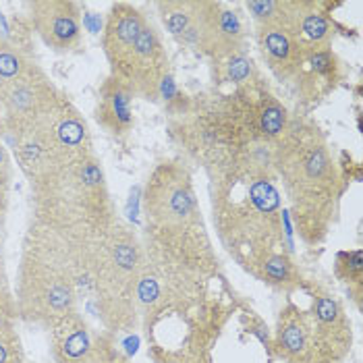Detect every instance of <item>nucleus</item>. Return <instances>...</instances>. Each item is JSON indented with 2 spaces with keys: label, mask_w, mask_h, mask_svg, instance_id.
<instances>
[{
  "label": "nucleus",
  "mask_w": 363,
  "mask_h": 363,
  "mask_svg": "<svg viewBox=\"0 0 363 363\" xmlns=\"http://www.w3.org/2000/svg\"><path fill=\"white\" fill-rule=\"evenodd\" d=\"M29 187L33 223L52 230L71 245L102 235L116 220L104 168L94 154Z\"/></svg>",
  "instance_id": "nucleus-1"
},
{
  "label": "nucleus",
  "mask_w": 363,
  "mask_h": 363,
  "mask_svg": "<svg viewBox=\"0 0 363 363\" xmlns=\"http://www.w3.org/2000/svg\"><path fill=\"white\" fill-rule=\"evenodd\" d=\"M145 220L160 264L174 259L172 268L179 272L208 266L203 257L210 255V243L185 168L162 164L154 170L145 189Z\"/></svg>",
  "instance_id": "nucleus-2"
},
{
  "label": "nucleus",
  "mask_w": 363,
  "mask_h": 363,
  "mask_svg": "<svg viewBox=\"0 0 363 363\" xmlns=\"http://www.w3.org/2000/svg\"><path fill=\"white\" fill-rule=\"evenodd\" d=\"M15 308L23 320L48 328L77 311V274L71 245L38 223L29 226L23 241Z\"/></svg>",
  "instance_id": "nucleus-3"
},
{
  "label": "nucleus",
  "mask_w": 363,
  "mask_h": 363,
  "mask_svg": "<svg viewBox=\"0 0 363 363\" xmlns=\"http://www.w3.org/2000/svg\"><path fill=\"white\" fill-rule=\"evenodd\" d=\"M295 216H306L322 230L330 220L336 201V170L324 140L315 131H297L280 138L274 156Z\"/></svg>",
  "instance_id": "nucleus-4"
},
{
  "label": "nucleus",
  "mask_w": 363,
  "mask_h": 363,
  "mask_svg": "<svg viewBox=\"0 0 363 363\" xmlns=\"http://www.w3.org/2000/svg\"><path fill=\"white\" fill-rule=\"evenodd\" d=\"M11 140L29 185L94 154L87 121L65 94L29 129Z\"/></svg>",
  "instance_id": "nucleus-5"
},
{
  "label": "nucleus",
  "mask_w": 363,
  "mask_h": 363,
  "mask_svg": "<svg viewBox=\"0 0 363 363\" xmlns=\"http://www.w3.org/2000/svg\"><path fill=\"white\" fill-rule=\"evenodd\" d=\"M60 89L35 65L28 75L0 94V135L15 138L29 129L60 98Z\"/></svg>",
  "instance_id": "nucleus-6"
},
{
  "label": "nucleus",
  "mask_w": 363,
  "mask_h": 363,
  "mask_svg": "<svg viewBox=\"0 0 363 363\" xmlns=\"http://www.w3.org/2000/svg\"><path fill=\"white\" fill-rule=\"evenodd\" d=\"M114 77L123 79L129 85L135 96L145 100L160 98L162 87L170 79L168 75V55L158 29L150 21L141 29L140 38L133 46V50L125 58V62L118 67Z\"/></svg>",
  "instance_id": "nucleus-7"
},
{
  "label": "nucleus",
  "mask_w": 363,
  "mask_h": 363,
  "mask_svg": "<svg viewBox=\"0 0 363 363\" xmlns=\"http://www.w3.org/2000/svg\"><path fill=\"white\" fill-rule=\"evenodd\" d=\"M29 23L55 52H75L82 46V6L73 0H33L28 4Z\"/></svg>",
  "instance_id": "nucleus-8"
},
{
  "label": "nucleus",
  "mask_w": 363,
  "mask_h": 363,
  "mask_svg": "<svg viewBox=\"0 0 363 363\" xmlns=\"http://www.w3.org/2000/svg\"><path fill=\"white\" fill-rule=\"evenodd\" d=\"M241 46H243V26L239 17L220 2H210L197 38V50L214 58L216 62H223L230 56L239 55Z\"/></svg>",
  "instance_id": "nucleus-9"
},
{
  "label": "nucleus",
  "mask_w": 363,
  "mask_h": 363,
  "mask_svg": "<svg viewBox=\"0 0 363 363\" xmlns=\"http://www.w3.org/2000/svg\"><path fill=\"white\" fill-rule=\"evenodd\" d=\"M133 100L135 91L114 75H108L98 87L94 118L114 140H125L133 131Z\"/></svg>",
  "instance_id": "nucleus-10"
},
{
  "label": "nucleus",
  "mask_w": 363,
  "mask_h": 363,
  "mask_svg": "<svg viewBox=\"0 0 363 363\" xmlns=\"http://www.w3.org/2000/svg\"><path fill=\"white\" fill-rule=\"evenodd\" d=\"M145 23L147 19L138 6L129 2L112 4L104 21V29H102V48L111 65V73H116L118 67L133 50Z\"/></svg>",
  "instance_id": "nucleus-11"
},
{
  "label": "nucleus",
  "mask_w": 363,
  "mask_h": 363,
  "mask_svg": "<svg viewBox=\"0 0 363 363\" xmlns=\"http://www.w3.org/2000/svg\"><path fill=\"white\" fill-rule=\"evenodd\" d=\"M50 333L56 363H100L104 359L100 345H96V338L79 311L56 320Z\"/></svg>",
  "instance_id": "nucleus-12"
},
{
  "label": "nucleus",
  "mask_w": 363,
  "mask_h": 363,
  "mask_svg": "<svg viewBox=\"0 0 363 363\" xmlns=\"http://www.w3.org/2000/svg\"><path fill=\"white\" fill-rule=\"evenodd\" d=\"M280 28L293 38L306 58L322 50H330L333 26L315 2H289L286 17Z\"/></svg>",
  "instance_id": "nucleus-13"
},
{
  "label": "nucleus",
  "mask_w": 363,
  "mask_h": 363,
  "mask_svg": "<svg viewBox=\"0 0 363 363\" xmlns=\"http://www.w3.org/2000/svg\"><path fill=\"white\" fill-rule=\"evenodd\" d=\"M257 44L268 69L279 79H293L301 73L306 55L280 26H262L257 28Z\"/></svg>",
  "instance_id": "nucleus-14"
},
{
  "label": "nucleus",
  "mask_w": 363,
  "mask_h": 363,
  "mask_svg": "<svg viewBox=\"0 0 363 363\" xmlns=\"http://www.w3.org/2000/svg\"><path fill=\"white\" fill-rule=\"evenodd\" d=\"M208 4L210 2L167 0V2H158L156 9H158V13L162 17V23L168 29V33L177 42L196 48L203 17L208 13Z\"/></svg>",
  "instance_id": "nucleus-15"
},
{
  "label": "nucleus",
  "mask_w": 363,
  "mask_h": 363,
  "mask_svg": "<svg viewBox=\"0 0 363 363\" xmlns=\"http://www.w3.org/2000/svg\"><path fill=\"white\" fill-rule=\"evenodd\" d=\"M35 65L28 35H19L15 28H11V35L0 42V94L28 75Z\"/></svg>",
  "instance_id": "nucleus-16"
},
{
  "label": "nucleus",
  "mask_w": 363,
  "mask_h": 363,
  "mask_svg": "<svg viewBox=\"0 0 363 363\" xmlns=\"http://www.w3.org/2000/svg\"><path fill=\"white\" fill-rule=\"evenodd\" d=\"M311 326L301 315H284L280 320L279 351L291 363H303L306 355L311 351Z\"/></svg>",
  "instance_id": "nucleus-17"
},
{
  "label": "nucleus",
  "mask_w": 363,
  "mask_h": 363,
  "mask_svg": "<svg viewBox=\"0 0 363 363\" xmlns=\"http://www.w3.org/2000/svg\"><path fill=\"white\" fill-rule=\"evenodd\" d=\"M253 266H255V272L259 274V279L268 284H274L280 289H291L297 284V270L286 253H266Z\"/></svg>",
  "instance_id": "nucleus-18"
},
{
  "label": "nucleus",
  "mask_w": 363,
  "mask_h": 363,
  "mask_svg": "<svg viewBox=\"0 0 363 363\" xmlns=\"http://www.w3.org/2000/svg\"><path fill=\"white\" fill-rule=\"evenodd\" d=\"M0 363H26L21 336L15 328V315L0 311Z\"/></svg>",
  "instance_id": "nucleus-19"
},
{
  "label": "nucleus",
  "mask_w": 363,
  "mask_h": 363,
  "mask_svg": "<svg viewBox=\"0 0 363 363\" xmlns=\"http://www.w3.org/2000/svg\"><path fill=\"white\" fill-rule=\"evenodd\" d=\"M224 62V79L230 82V84L243 85L247 82H252V77L255 75V69H253L252 58L243 56L241 52L230 58L223 60Z\"/></svg>",
  "instance_id": "nucleus-20"
},
{
  "label": "nucleus",
  "mask_w": 363,
  "mask_h": 363,
  "mask_svg": "<svg viewBox=\"0 0 363 363\" xmlns=\"http://www.w3.org/2000/svg\"><path fill=\"white\" fill-rule=\"evenodd\" d=\"M11 183H13V162L6 147L0 141V228L4 224L9 201H11Z\"/></svg>",
  "instance_id": "nucleus-21"
},
{
  "label": "nucleus",
  "mask_w": 363,
  "mask_h": 363,
  "mask_svg": "<svg viewBox=\"0 0 363 363\" xmlns=\"http://www.w3.org/2000/svg\"><path fill=\"white\" fill-rule=\"evenodd\" d=\"M0 311L15 315L17 308H15V297L11 291V282H9V274H6V266H4V252H2V241H0Z\"/></svg>",
  "instance_id": "nucleus-22"
},
{
  "label": "nucleus",
  "mask_w": 363,
  "mask_h": 363,
  "mask_svg": "<svg viewBox=\"0 0 363 363\" xmlns=\"http://www.w3.org/2000/svg\"><path fill=\"white\" fill-rule=\"evenodd\" d=\"M100 363H123V362H108V359L104 357V359H102V362H100Z\"/></svg>",
  "instance_id": "nucleus-23"
}]
</instances>
